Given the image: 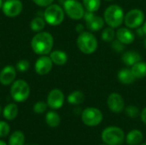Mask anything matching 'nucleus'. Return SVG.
<instances>
[{
	"mask_svg": "<svg viewBox=\"0 0 146 145\" xmlns=\"http://www.w3.org/2000/svg\"><path fill=\"white\" fill-rule=\"evenodd\" d=\"M52 66H53V62L50 57L44 55V56H40L37 59L34 65V69L38 75H46L51 71Z\"/></svg>",
	"mask_w": 146,
	"mask_h": 145,
	"instance_id": "13",
	"label": "nucleus"
},
{
	"mask_svg": "<svg viewBox=\"0 0 146 145\" xmlns=\"http://www.w3.org/2000/svg\"><path fill=\"white\" fill-rule=\"evenodd\" d=\"M50 57L53 62V64L58 65V66H62L66 64L68 62V55L66 52L59 50H53L50 53Z\"/></svg>",
	"mask_w": 146,
	"mask_h": 145,
	"instance_id": "19",
	"label": "nucleus"
},
{
	"mask_svg": "<svg viewBox=\"0 0 146 145\" xmlns=\"http://www.w3.org/2000/svg\"><path fill=\"white\" fill-rule=\"evenodd\" d=\"M81 120L83 123L88 126H96L103 121L102 112L96 108H86L81 114Z\"/></svg>",
	"mask_w": 146,
	"mask_h": 145,
	"instance_id": "8",
	"label": "nucleus"
},
{
	"mask_svg": "<svg viewBox=\"0 0 146 145\" xmlns=\"http://www.w3.org/2000/svg\"><path fill=\"white\" fill-rule=\"evenodd\" d=\"M54 45V38L48 32H38L31 40L32 50L39 56L48 55Z\"/></svg>",
	"mask_w": 146,
	"mask_h": 145,
	"instance_id": "1",
	"label": "nucleus"
},
{
	"mask_svg": "<svg viewBox=\"0 0 146 145\" xmlns=\"http://www.w3.org/2000/svg\"><path fill=\"white\" fill-rule=\"evenodd\" d=\"M101 145H107V144H101Z\"/></svg>",
	"mask_w": 146,
	"mask_h": 145,
	"instance_id": "44",
	"label": "nucleus"
},
{
	"mask_svg": "<svg viewBox=\"0 0 146 145\" xmlns=\"http://www.w3.org/2000/svg\"><path fill=\"white\" fill-rule=\"evenodd\" d=\"M25 136L22 132L15 131L14 132L9 139V145H24Z\"/></svg>",
	"mask_w": 146,
	"mask_h": 145,
	"instance_id": "25",
	"label": "nucleus"
},
{
	"mask_svg": "<svg viewBox=\"0 0 146 145\" xmlns=\"http://www.w3.org/2000/svg\"><path fill=\"white\" fill-rule=\"evenodd\" d=\"M106 1H112V0H106Z\"/></svg>",
	"mask_w": 146,
	"mask_h": 145,
	"instance_id": "43",
	"label": "nucleus"
},
{
	"mask_svg": "<svg viewBox=\"0 0 146 145\" xmlns=\"http://www.w3.org/2000/svg\"><path fill=\"white\" fill-rule=\"evenodd\" d=\"M86 21V26L89 31L92 32H98L104 28V19L99 15H95L93 12L86 11L85 12L84 17Z\"/></svg>",
	"mask_w": 146,
	"mask_h": 145,
	"instance_id": "10",
	"label": "nucleus"
},
{
	"mask_svg": "<svg viewBox=\"0 0 146 145\" xmlns=\"http://www.w3.org/2000/svg\"><path fill=\"white\" fill-rule=\"evenodd\" d=\"M102 140L107 145H121L125 140V134L120 127L109 126L103 131Z\"/></svg>",
	"mask_w": 146,
	"mask_h": 145,
	"instance_id": "6",
	"label": "nucleus"
},
{
	"mask_svg": "<svg viewBox=\"0 0 146 145\" xmlns=\"http://www.w3.org/2000/svg\"><path fill=\"white\" fill-rule=\"evenodd\" d=\"M85 26L82 25V24H78L77 26H76V32L79 33V34H80V33H82L83 32H85Z\"/></svg>",
	"mask_w": 146,
	"mask_h": 145,
	"instance_id": "35",
	"label": "nucleus"
},
{
	"mask_svg": "<svg viewBox=\"0 0 146 145\" xmlns=\"http://www.w3.org/2000/svg\"><path fill=\"white\" fill-rule=\"evenodd\" d=\"M117 78L118 80L123 85H130L136 79L132 70L129 68H121L118 72Z\"/></svg>",
	"mask_w": 146,
	"mask_h": 145,
	"instance_id": "18",
	"label": "nucleus"
},
{
	"mask_svg": "<svg viewBox=\"0 0 146 145\" xmlns=\"http://www.w3.org/2000/svg\"><path fill=\"white\" fill-rule=\"evenodd\" d=\"M63 9L66 15L73 20H80L84 17V5L77 0H65Z\"/></svg>",
	"mask_w": 146,
	"mask_h": 145,
	"instance_id": "7",
	"label": "nucleus"
},
{
	"mask_svg": "<svg viewBox=\"0 0 146 145\" xmlns=\"http://www.w3.org/2000/svg\"><path fill=\"white\" fill-rule=\"evenodd\" d=\"M126 115L130 118H136L139 115V109L134 105H130L126 108Z\"/></svg>",
	"mask_w": 146,
	"mask_h": 145,
	"instance_id": "29",
	"label": "nucleus"
},
{
	"mask_svg": "<svg viewBox=\"0 0 146 145\" xmlns=\"http://www.w3.org/2000/svg\"><path fill=\"white\" fill-rule=\"evenodd\" d=\"M45 121L47 125L52 128L57 127L60 125L61 122V118L59 115L55 112V111H50L46 114L45 115Z\"/></svg>",
	"mask_w": 146,
	"mask_h": 145,
	"instance_id": "23",
	"label": "nucleus"
},
{
	"mask_svg": "<svg viewBox=\"0 0 146 145\" xmlns=\"http://www.w3.org/2000/svg\"><path fill=\"white\" fill-rule=\"evenodd\" d=\"M47 103H44V102H37L34 106H33V111L36 113V114H43L46 111L47 109Z\"/></svg>",
	"mask_w": 146,
	"mask_h": 145,
	"instance_id": "31",
	"label": "nucleus"
},
{
	"mask_svg": "<svg viewBox=\"0 0 146 145\" xmlns=\"http://www.w3.org/2000/svg\"><path fill=\"white\" fill-rule=\"evenodd\" d=\"M84 8L86 11L95 13L98 11L101 5V0H82Z\"/></svg>",
	"mask_w": 146,
	"mask_h": 145,
	"instance_id": "27",
	"label": "nucleus"
},
{
	"mask_svg": "<svg viewBox=\"0 0 146 145\" xmlns=\"http://www.w3.org/2000/svg\"><path fill=\"white\" fill-rule=\"evenodd\" d=\"M53 1L54 0H33L34 3H36L38 6L40 7H47L53 3Z\"/></svg>",
	"mask_w": 146,
	"mask_h": 145,
	"instance_id": "34",
	"label": "nucleus"
},
{
	"mask_svg": "<svg viewBox=\"0 0 146 145\" xmlns=\"http://www.w3.org/2000/svg\"><path fill=\"white\" fill-rule=\"evenodd\" d=\"M141 145H146V143H145V144H141Z\"/></svg>",
	"mask_w": 146,
	"mask_h": 145,
	"instance_id": "42",
	"label": "nucleus"
},
{
	"mask_svg": "<svg viewBox=\"0 0 146 145\" xmlns=\"http://www.w3.org/2000/svg\"><path fill=\"white\" fill-rule=\"evenodd\" d=\"M64 9L58 4L47 6L44 11V19L45 22L50 26H58L64 20Z\"/></svg>",
	"mask_w": 146,
	"mask_h": 145,
	"instance_id": "4",
	"label": "nucleus"
},
{
	"mask_svg": "<svg viewBox=\"0 0 146 145\" xmlns=\"http://www.w3.org/2000/svg\"><path fill=\"white\" fill-rule=\"evenodd\" d=\"M3 0H0V9H2V6H3Z\"/></svg>",
	"mask_w": 146,
	"mask_h": 145,
	"instance_id": "39",
	"label": "nucleus"
},
{
	"mask_svg": "<svg viewBox=\"0 0 146 145\" xmlns=\"http://www.w3.org/2000/svg\"><path fill=\"white\" fill-rule=\"evenodd\" d=\"M140 116H141V120H142V121L146 124V108H145L143 110H142V112H141V114H140Z\"/></svg>",
	"mask_w": 146,
	"mask_h": 145,
	"instance_id": "36",
	"label": "nucleus"
},
{
	"mask_svg": "<svg viewBox=\"0 0 146 145\" xmlns=\"http://www.w3.org/2000/svg\"><path fill=\"white\" fill-rule=\"evenodd\" d=\"M0 145H7V144H6L3 141H1V140H0Z\"/></svg>",
	"mask_w": 146,
	"mask_h": 145,
	"instance_id": "38",
	"label": "nucleus"
},
{
	"mask_svg": "<svg viewBox=\"0 0 146 145\" xmlns=\"http://www.w3.org/2000/svg\"><path fill=\"white\" fill-rule=\"evenodd\" d=\"M10 128L8 123L4 121H0V138H5L9 133Z\"/></svg>",
	"mask_w": 146,
	"mask_h": 145,
	"instance_id": "32",
	"label": "nucleus"
},
{
	"mask_svg": "<svg viewBox=\"0 0 146 145\" xmlns=\"http://www.w3.org/2000/svg\"><path fill=\"white\" fill-rule=\"evenodd\" d=\"M23 9V4L21 0H6L2 6L3 13L8 17L18 16Z\"/></svg>",
	"mask_w": 146,
	"mask_h": 145,
	"instance_id": "11",
	"label": "nucleus"
},
{
	"mask_svg": "<svg viewBox=\"0 0 146 145\" xmlns=\"http://www.w3.org/2000/svg\"><path fill=\"white\" fill-rule=\"evenodd\" d=\"M145 14L141 9H133L129 10L124 17V23L128 28H138L145 22Z\"/></svg>",
	"mask_w": 146,
	"mask_h": 145,
	"instance_id": "9",
	"label": "nucleus"
},
{
	"mask_svg": "<svg viewBox=\"0 0 146 145\" xmlns=\"http://www.w3.org/2000/svg\"><path fill=\"white\" fill-rule=\"evenodd\" d=\"M145 47H146V39H145Z\"/></svg>",
	"mask_w": 146,
	"mask_h": 145,
	"instance_id": "41",
	"label": "nucleus"
},
{
	"mask_svg": "<svg viewBox=\"0 0 146 145\" xmlns=\"http://www.w3.org/2000/svg\"><path fill=\"white\" fill-rule=\"evenodd\" d=\"M64 103V94L60 89H53L47 97V104L53 109H58Z\"/></svg>",
	"mask_w": 146,
	"mask_h": 145,
	"instance_id": "14",
	"label": "nucleus"
},
{
	"mask_svg": "<svg viewBox=\"0 0 146 145\" xmlns=\"http://www.w3.org/2000/svg\"><path fill=\"white\" fill-rule=\"evenodd\" d=\"M102 39L105 42H112L115 38V31L113 27L108 26L105 27L101 34Z\"/></svg>",
	"mask_w": 146,
	"mask_h": 145,
	"instance_id": "28",
	"label": "nucleus"
},
{
	"mask_svg": "<svg viewBox=\"0 0 146 145\" xmlns=\"http://www.w3.org/2000/svg\"><path fill=\"white\" fill-rule=\"evenodd\" d=\"M125 14L122 8L117 4L110 5L104 11V19L105 23L113 28L119 27L124 22Z\"/></svg>",
	"mask_w": 146,
	"mask_h": 145,
	"instance_id": "2",
	"label": "nucleus"
},
{
	"mask_svg": "<svg viewBox=\"0 0 146 145\" xmlns=\"http://www.w3.org/2000/svg\"><path fill=\"white\" fill-rule=\"evenodd\" d=\"M112 48L114 50H115L117 52H121L124 50V44H122L118 39H116V40L114 39L112 42Z\"/></svg>",
	"mask_w": 146,
	"mask_h": 145,
	"instance_id": "33",
	"label": "nucleus"
},
{
	"mask_svg": "<svg viewBox=\"0 0 146 145\" xmlns=\"http://www.w3.org/2000/svg\"><path fill=\"white\" fill-rule=\"evenodd\" d=\"M134 77L136 79H143L146 76V62L142 61L135 63L131 68Z\"/></svg>",
	"mask_w": 146,
	"mask_h": 145,
	"instance_id": "22",
	"label": "nucleus"
},
{
	"mask_svg": "<svg viewBox=\"0 0 146 145\" xmlns=\"http://www.w3.org/2000/svg\"><path fill=\"white\" fill-rule=\"evenodd\" d=\"M78 49L84 54L90 55L94 53L98 49L97 38L91 32H83L79 34L76 40Z\"/></svg>",
	"mask_w": 146,
	"mask_h": 145,
	"instance_id": "3",
	"label": "nucleus"
},
{
	"mask_svg": "<svg viewBox=\"0 0 146 145\" xmlns=\"http://www.w3.org/2000/svg\"><path fill=\"white\" fill-rule=\"evenodd\" d=\"M18 115V107L15 103H9L3 109V115L8 121L14 120Z\"/></svg>",
	"mask_w": 146,
	"mask_h": 145,
	"instance_id": "21",
	"label": "nucleus"
},
{
	"mask_svg": "<svg viewBox=\"0 0 146 145\" xmlns=\"http://www.w3.org/2000/svg\"><path fill=\"white\" fill-rule=\"evenodd\" d=\"M143 31H144V33L146 35V21H145V22H144V25H143Z\"/></svg>",
	"mask_w": 146,
	"mask_h": 145,
	"instance_id": "37",
	"label": "nucleus"
},
{
	"mask_svg": "<svg viewBox=\"0 0 146 145\" xmlns=\"http://www.w3.org/2000/svg\"><path fill=\"white\" fill-rule=\"evenodd\" d=\"M30 95V87L24 79H18L12 83L10 88V96L17 103L26 101Z\"/></svg>",
	"mask_w": 146,
	"mask_h": 145,
	"instance_id": "5",
	"label": "nucleus"
},
{
	"mask_svg": "<svg viewBox=\"0 0 146 145\" xmlns=\"http://www.w3.org/2000/svg\"><path fill=\"white\" fill-rule=\"evenodd\" d=\"M121 60H122V62H123V63L125 65L132 67L135 63L140 62L142 60V56L137 51L128 50V51H126L123 54V56L121 57Z\"/></svg>",
	"mask_w": 146,
	"mask_h": 145,
	"instance_id": "17",
	"label": "nucleus"
},
{
	"mask_svg": "<svg viewBox=\"0 0 146 145\" xmlns=\"http://www.w3.org/2000/svg\"><path fill=\"white\" fill-rule=\"evenodd\" d=\"M16 77V70L13 66L8 65L2 68L0 71V83L3 85H11Z\"/></svg>",
	"mask_w": 146,
	"mask_h": 145,
	"instance_id": "15",
	"label": "nucleus"
},
{
	"mask_svg": "<svg viewBox=\"0 0 146 145\" xmlns=\"http://www.w3.org/2000/svg\"><path fill=\"white\" fill-rule=\"evenodd\" d=\"M45 26V21L44 18L41 17H35L32 20L30 23V27L31 30L33 32H41Z\"/></svg>",
	"mask_w": 146,
	"mask_h": 145,
	"instance_id": "26",
	"label": "nucleus"
},
{
	"mask_svg": "<svg viewBox=\"0 0 146 145\" xmlns=\"http://www.w3.org/2000/svg\"><path fill=\"white\" fill-rule=\"evenodd\" d=\"M107 104L110 111L118 114L124 110L125 109V102L121 95L116 92H113L110 94L107 99Z\"/></svg>",
	"mask_w": 146,
	"mask_h": 145,
	"instance_id": "12",
	"label": "nucleus"
},
{
	"mask_svg": "<svg viewBox=\"0 0 146 145\" xmlns=\"http://www.w3.org/2000/svg\"><path fill=\"white\" fill-rule=\"evenodd\" d=\"M3 113V109H2V108H1V106H0V115Z\"/></svg>",
	"mask_w": 146,
	"mask_h": 145,
	"instance_id": "40",
	"label": "nucleus"
},
{
	"mask_svg": "<svg viewBox=\"0 0 146 145\" xmlns=\"http://www.w3.org/2000/svg\"><path fill=\"white\" fill-rule=\"evenodd\" d=\"M30 68V63L27 60H20L17 63H16V69L21 72V73H24L27 72Z\"/></svg>",
	"mask_w": 146,
	"mask_h": 145,
	"instance_id": "30",
	"label": "nucleus"
},
{
	"mask_svg": "<svg viewBox=\"0 0 146 145\" xmlns=\"http://www.w3.org/2000/svg\"><path fill=\"white\" fill-rule=\"evenodd\" d=\"M115 37L119 41H121L124 44H131L135 39L134 33L128 27L118 28L115 32Z\"/></svg>",
	"mask_w": 146,
	"mask_h": 145,
	"instance_id": "16",
	"label": "nucleus"
},
{
	"mask_svg": "<svg viewBox=\"0 0 146 145\" xmlns=\"http://www.w3.org/2000/svg\"><path fill=\"white\" fill-rule=\"evenodd\" d=\"M143 134L139 130H133L129 132L126 137L128 145H139L143 141Z\"/></svg>",
	"mask_w": 146,
	"mask_h": 145,
	"instance_id": "20",
	"label": "nucleus"
},
{
	"mask_svg": "<svg viewBox=\"0 0 146 145\" xmlns=\"http://www.w3.org/2000/svg\"><path fill=\"white\" fill-rule=\"evenodd\" d=\"M85 100V95L80 91H74L71 92L68 97V102L73 105H79Z\"/></svg>",
	"mask_w": 146,
	"mask_h": 145,
	"instance_id": "24",
	"label": "nucleus"
}]
</instances>
